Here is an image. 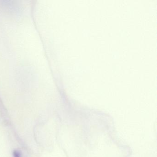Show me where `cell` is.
<instances>
[{"label":"cell","mask_w":157,"mask_h":157,"mask_svg":"<svg viewBox=\"0 0 157 157\" xmlns=\"http://www.w3.org/2000/svg\"><path fill=\"white\" fill-rule=\"evenodd\" d=\"M13 157H23L21 151L14 150L13 152Z\"/></svg>","instance_id":"1"}]
</instances>
